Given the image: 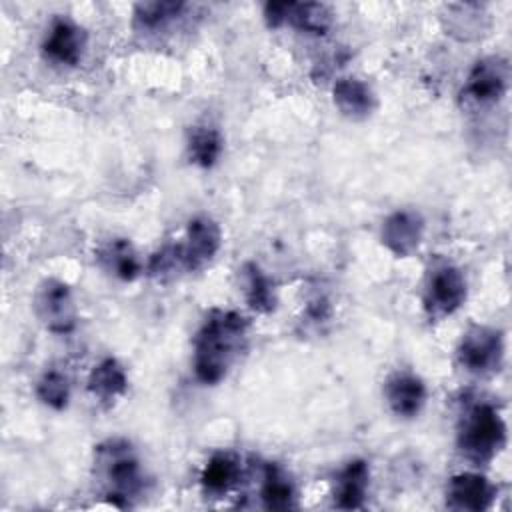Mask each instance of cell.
Masks as SVG:
<instances>
[{
  "label": "cell",
  "mask_w": 512,
  "mask_h": 512,
  "mask_svg": "<svg viewBox=\"0 0 512 512\" xmlns=\"http://www.w3.org/2000/svg\"><path fill=\"white\" fill-rule=\"evenodd\" d=\"M250 322L236 310L212 308L194 336L192 370L198 382L216 386L236 364L248 344Z\"/></svg>",
  "instance_id": "cell-1"
},
{
  "label": "cell",
  "mask_w": 512,
  "mask_h": 512,
  "mask_svg": "<svg viewBox=\"0 0 512 512\" xmlns=\"http://www.w3.org/2000/svg\"><path fill=\"white\" fill-rule=\"evenodd\" d=\"M96 476L106 488L112 504L126 508L144 490V474L132 444L122 438H110L94 450Z\"/></svg>",
  "instance_id": "cell-2"
},
{
  "label": "cell",
  "mask_w": 512,
  "mask_h": 512,
  "mask_svg": "<svg viewBox=\"0 0 512 512\" xmlns=\"http://www.w3.org/2000/svg\"><path fill=\"white\" fill-rule=\"evenodd\" d=\"M456 444L474 466H484L498 456L506 444V424L492 402H474L462 412Z\"/></svg>",
  "instance_id": "cell-3"
},
{
  "label": "cell",
  "mask_w": 512,
  "mask_h": 512,
  "mask_svg": "<svg viewBox=\"0 0 512 512\" xmlns=\"http://www.w3.org/2000/svg\"><path fill=\"white\" fill-rule=\"evenodd\" d=\"M456 360L462 370L474 376H490L500 370L504 360L502 332L490 326H470L458 344Z\"/></svg>",
  "instance_id": "cell-4"
},
{
  "label": "cell",
  "mask_w": 512,
  "mask_h": 512,
  "mask_svg": "<svg viewBox=\"0 0 512 512\" xmlns=\"http://www.w3.org/2000/svg\"><path fill=\"white\" fill-rule=\"evenodd\" d=\"M510 66L500 56H486L478 60L460 92L466 108H486L500 102L508 92Z\"/></svg>",
  "instance_id": "cell-5"
},
{
  "label": "cell",
  "mask_w": 512,
  "mask_h": 512,
  "mask_svg": "<svg viewBox=\"0 0 512 512\" xmlns=\"http://www.w3.org/2000/svg\"><path fill=\"white\" fill-rule=\"evenodd\" d=\"M466 278L454 264H434L424 284V310L432 320H442L454 314L466 300Z\"/></svg>",
  "instance_id": "cell-6"
},
{
  "label": "cell",
  "mask_w": 512,
  "mask_h": 512,
  "mask_svg": "<svg viewBox=\"0 0 512 512\" xmlns=\"http://www.w3.org/2000/svg\"><path fill=\"white\" fill-rule=\"evenodd\" d=\"M34 312L46 330L52 334H70L76 328L78 310L74 296L62 280L46 278L34 294Z\"/></svg>",
  "instance_id": "cell-7"
},
{
  "label": "cell",
  "mask_w": 512,
  "mask_h": 512,
  "mask_svg": "<svg viewBox=\"0 0 512 512\" xmlns=\"http://www.w3.org/2000/svg\"><path fill=\"white\" fill-rule=\"evenodd\" d=\"M222 246V230L210 216H194L184 232V240L176 242L182 268L186 272H198L206 268Z\"/></svg>",
  "instance_id": "cell-8"
},
{
  "label": "cell",
  "mask_w": 512,
  "mask_h": 512,
  "mask_svg": "<svg viewBox=\"0 0 512 512\" xmlns=\"http://www.w3.org/2000/svg\"><path fill=\"white\" fill-rule=\"evenodd\" d=\"M496 498L494 484L478 472H460L446 486V506L460 512H484Z\"/></svg>",
  "instance_id": "cell-9"
},
{
  "label": "cell",
  "mask_w": 512,
  "mask_h": 512,
  "mask_svg": "<svg viewBox=\"0 0 512 512\" xmlns=\"http://www.w3.org/2000/svg\"><path fill=\"white\" fill-rule=\"evenodd\" d=\"M84 48V30L68 18H56L42 40L44 58L60 66H76L84 56Z\"/></svg>",
  "instance_id": "cell-10"
},
{
  "label": "cell",
  "mask_w": 512,
  "mask_h": 512,
  "mask_svg": "<svg viewBox=\"0 0 512 512\" xmlns=\"http://www.w3.org/2000/svg\"><path fill=\"white\" fill-rule=\"evenodd\" d=\"M424 236V218L416 210H396L384 222L380 230L382 244L396 256L406 258L414 254Z\"/></svg>",
  "instance_id": "cell-11"
},
{
  "label": "cell",
  "mask_w": 512,
  "mask_h": 512,
  "mask_svg": "<svg viewBox=\"0 0 512 512\" xmlns=\"http://www.w3.org/2000/svg\"><path fill=\"white\" fill-rule=\"evenodd\" d=\"M384 398L400 418H414L426 404V384L412 372H394L384 384Z\"/></svg>",
  "instance_id": "cell-12"
},
{
  "label": "cell",
  "mask_w": 512,
  "mask_h": 512,
  "mask_svg": "<svg viewBox=\"0 0 512 512\" xmlns=\"http://www.w3.org/2000/svg\"><path fill=\"white\" fill-rule=\"evenodd\" d=\"M370 486V466L366 460H350L336 476L334 482V508L358 510L364 506Z\"/></svg>",
  "instance_id": "cell-13"
},
{
  "label": "cell",
  "mask_w": 512,
  "mask_h": 512,
  "mask_svg": "<svg viewBox=\"0 0 512 512\" xmlns=\"http://www.w3.org/2000/svg\"><path fill=\"white\" fill-rule=\"evenodd\" d=\"M296 486L290 474L276 462H266L262 466L260 480V500L268 510H290L296 508Z\"/></svg>",
  "instance_id": "cell-14"
},
{
  "label": "cell",
  "mask_w": 512,
  "mask_h": 512,
  "mask_svg": "<svg viewBox=\"0 0 512 512\" xmlns=\"http://www.w3.org/2000/svg\"><path fill=\"white\" fill-rule=\"evenodd\" d=\"M242 478V466L240 460L230 452H218L214 454L202 474H200V486L206 496L220 498L228 494Z\"/></svg>",
  "instance_id": "cell-15"
},
{
  "label": "cell",
  "mask_w": 512,
  "mask_h": 512,
  "mask_svg": "<svg viewBox=\"0 0 512 512\" xmlns=\"http://www.w3.org/2000/svg\"><path fill=\"white\" fill-rule=\"evenodd\" d=\"M334 104L338 110L354 120L366 118L376 108V96L372 88L358 78H340L332 88Z\"/></svg>",
  "instance_id": "cell-16"
},
{
  "label": "cell",
  "mask_w": 512,
  "mask_h": 512,
  "mask_svg": "<svg viewBox=\"0 0 512 512\" xmlns=\"http://www.w3.org/2000/svg\"><path fill=\"white\" fill-rule=\"evenodd\" d=\"M88 390L100 402H114L128 390V376L116 358L100 360L88 376Z\"/></svg>",
  "instance_id": "cell-17"
},
{
  "label": "cell",
  "mask_w": 512,
  "mask_h": 512,
  "mask_svg": "<svg viewBox=\"0 0 512 512\" xmlns=\"http://www.w3.org/2000/svg\"><path fill=\"white\" fill-rule=\"evenodd\" d=\"M96 258L106 272H110L112 276H116L124 282L136 280L138 274L142 272L140 258H138L134 246L126 238H116V240L104 244L98 250Z\"/></svg>",
  "instance_id": "cell-18"
},
{
  "label": "cell",
  "mask_w": 512,
  "mask_h": 512,
  "mask_svg": "<svg viewBox=\"0 0 512 512\" xmlns=\"http://www.w3.org/2000/svg\"><path fill=\"white\" fill-rule=\"evenodd\" d=\"M284 24L306 34L322 36L332 26V12L320 2H284Z\"/></svg>",
  "instance_id": "cell-19"
},
{
  "label": "cell",
  "mask_w": 512,
  "mask_h": 512,
  "mask_svg": "<svg viewBox=\"0 0 512 512\" xmlns=\"http://www.w3.org/2000/svg\"><path fill=\"white\" fill-rule=\"evenodd\" d=\"M242 284H244L246 302L252 310H256L260 314L274 312V308L278 304L276 288H274L270 276L256 262H246L242 266Z\"/></svg>",
  "instance_id": "cell-20"
},
{
  "label": "cell",
  "mask_w": 512,
  "mask_h": 512,
  "mask_svg": "<svg viewBox=\"0 0 512 512\" xmlns=\"http://www.w3.org/2000/svg\"><path fill=\"white\" fill-rule=\"evenodd\" d=\"M224 142L214 126H194L188 138V156L200 168H212L222 154Z\"/></svg>",
  "instance_id": "cell-21"
},
{
  "label": "cell",
  "mask_w": 512,
  "mask_h": 512,
  "mask_svg": "<svg viewBox=\"0 0 512 512\" xmlns=\"http://www.w3.org/2000/svg\"><path fill=\"white\" fill-rule=\"evenodd\" d=\"M36 396L52 410H64L70 402V380L64 372L46 370L36 382Z\"/></svg>",
  "instance_id": "cell-22"
},
{
  "label": "cell",
  "mask_w": 512,
  "mask_h": 512,
  "mask_svg": "<svg viewBox=\"0 0 512 512\" xmlns=\"http://www.w3.org/2000/svg\"><path fill=\"white\" fill-rule=\"evenodd\" d=\"M184 8V2H140L134 6V24L142 30H158L178 18Z\"/></svg>",
  "instance_id": "cell-23"
}]
</instances>
